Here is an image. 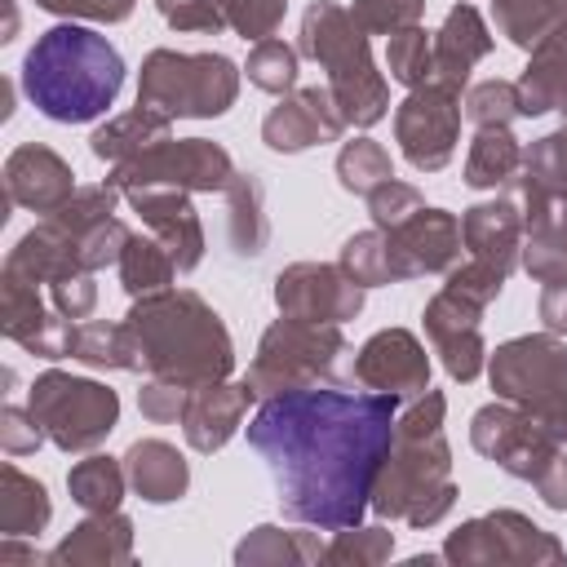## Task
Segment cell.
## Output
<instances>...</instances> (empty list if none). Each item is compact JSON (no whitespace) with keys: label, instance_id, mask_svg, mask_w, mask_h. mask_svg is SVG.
<instances>
[{"label":"cell","instance_id":"33","mask_svg":"<svg viewBox=\"0 0 567 567\" xmlns=\"http://www.w3.org/2000/svg\"><path fill=\"white\" fill-rule=\"evenodd\" d=\"M71 359H80L84 368H106V372H142V350H137L128 323H106V319L75 323Z\"/></svg>","mask_w":567,"mask_h":567},{"label":"cell","instance_id":"24","mask_svg":"<svg viewBox=\"0 0 567 567\" xmlns=\"http://www.w3.org/2000/svg\"><path fill=\"white\" fill-rule=\"evenodd\" d=\"M124 563H133V518L120 509L89 514L49 549V567H124Z\"/></svg>","mask_w":567,"mask_h":567},{"label":"cell","instance_id":"31","mask_svg":"<svg viewBox=\"0 0 567 567\" xmlns=\"http://www.w3.org/2000/svg\"><path fill=\"white\" fill-rule=\"evenodd\" d=\"M518 173H523V142L509 133V124L478 128L474 142H470V155H465V186L509 190Z\"/></svg>","mask_w":567,"mask_h":567},{"label":"cell","instance_id":"16","mask_svg":"<svg viewBox=\"0 0 567 567\" xmlns=\"http://www.w3.org/2000/svg\"><path fill=\"white\" fill-rule=\"evenodd\" d=\"M341 133H346V115L328 84H306V89L284 93L261 120V142L279 155H297V151L337 142Z\"/></svg>","mask_w":567,"mask_h":567},{"label":"cell","instance_id":"55","mask_svg":"<svg viewBox=\"0 0 567 567\" xmlns=\"http://www.w3.org/2000/svg\"><path fill=\"white\" fill-rule=\"evenodd\" d=\"M137 0H35V9L44 13H58V18H84V22H124L133 13Z\"/></svg>","mask_w":567,"mask_h":567},{"label":"cell","instance_id":"4","mask_svg":"<svg viewBox=\"0 0 567 567\" xmlns=\"http://www.w3.org/2000/svg\"><path fill=\"white\" fill-rule=\"evenodd\" d=\"M124 323L142 350V372L151 377L195 390L235 372V341L221 315L190 288H159L133 297Z\"/></svg>","mask_w":567,"mask_h":567},{"label":"cell","instance_id":"59","mask_svg":"<svg viewBox=\"0 0 567 567\" xmlns=\"http://www.w3.org/2000/svg\"><path fill=\"white\" fill-rule=\"evenodd\" d=\"M173 4H182V0H155V9L164 13V9H173Z\"/></svg>","mask_w":567,"mask_h":567},{"label":"cell","instance_id":"50","mask_svg":"<svg viewBox=\"0 0 567 567\" xmlns=\"http://www.w3.org/2000/svg\"><path fill=\"white\" fill-rule=\"evenodd\" d=\"M505 279H509L505 270H496V266H487V261H478V257L456 261V266L447 270V288H456L461 297H470V301H478V306H492V301L501 297Z\"/></svg>","mask_w":567,"mask_h":567},{"label":"cell","instance_id":"38","mask_svg":"<svg viewBox=\"0 0 567 567\" xmlns=\"http://www.w3.org/2000/svg\"><path fill=\"white\" fill-rule=\"evenodd\" d=\"M385 71L403 89H421L434 80V35L416 22L394 35H385Z\"/></svg>","mask_w":567,"mask_h":567},{"label":"cell","instance_id":"25","mask_svg":"<svg viewBox=\"0 0 567 567\" xmlns=\"http://www.w3.org/2000/svg\"><path fill=\"white\" fill-rule=\"evenodd\" d=\"M492 53V31L474 4H452L443 27L434 31V80L447 89H470L474 62Z\"/></svg>","mask_w":567,"mask_h":567},{"label":"cell","instance_id":"48","mask_svg":"<svg viewBox=\"0 0 567 567\" xmlns=\"http://www.w3.org/2000/svg\"><path fill=\"white\" fill-rule=\"evenodd\" d=\"M128 226L120 221V217H106V221H97L93 230H84L80 239H75V257H80V266L93 275V270H102V266H115L120 261V252H124V244H128Z\"/></svg>","mask_w":567,"mask_h":567},{"label":"cell","instance_id":"18","mask_svg":"<svg viewBox=\"0 0 567 567\" xmlns=\"http://www.w3.org/2000/svg\"><path fill=\"white\" fill-rule=\"evenodd\" d=\"M0 328L9 341H18L35 359H71V332L62 310H49L40 297V284L22 279L18 270L0 275Z\"/></svg>","mask_w":567,"mask_h":567},{"label":"cell","instance_id":"37","mask_svg":"<svg viewBox=\"0 0 567 567\" xmlns=\"http://www.w3.org/2000/svg\"><path fill=\"white\" fill-rule=\"evenodd\" d=\"M563 0H492V22L514 49H536L558 27Z\"/></svg>","mask_w":567,"mask_h":567},{"label":"cell","instance_id":"34","mask_svg":"<svg viewBox=\"0 0 567 567\" xmlns=\"http://www.w3.org/2000/svg\"><path fill=\"white\" fill-rule=\"evenodd\" d=\"M124 487H128L124 456L115 461V456L89 452V456L75 461L71 474H66V492H71V501H75L84 514H111V509H120Z\"/></svg>","mask_w":567,"mask_h":567},{"label":"cell","instance_id":"36","mask_svg":"<svg viewBox=\"0 0 567 567\" xmlns=\"http://www.w3.org/2000/svg\"><path fill=\"white\" fill-rule=\"evenodd\" d=\"M115 266H120V284H124L128 297H146V292L173 288V279L182 275L173 252L155 235H128V244H124Z\"/></svg>","mask_w":567,"mask_h":567},{"label":"cell","instance_id":"54","mask_svg":"<svg viewBox=\"0 0 567 567\" xmlns=\"http://www.w3.org/2000/svg\"><path fill=\"white\" fill-rule=\"evenodd\" d=\"M49 297H53V310H62L66 319H89L93 306H97V284L89 270L80 275H62L49 284Z\"/></svg>","mask_w":567,"mask_h":567},{"label":"cell","instance_id":"27","mask_svg":"<svg viewBox=\"0 0 567 567\" xmlns=\"http://www.w3.org/2000/svg\"><path fill=\"white\" fill-rule=\"evenodd\" d=\"M518 84V111L532 115H549L563 111L567 115V31H549L532 53Z\"/></svg>","mask_w":567,"mask_h":567},{"label":"cell","instance_id":"57","mask_svg":"<svg viewBox=\"0 0 567 567\" xmlns=\"http://www.w3.org/2000/svg\"><path fill=\"white\" fill-rule=\"evenodd\" d=\"M18 540H22V536H4V540H0V563H4V567H9V563H31V567H35V563H49V554L27 549V545H18Z\"/></svg>","mask_w":567,"mask_h":567},{"label":"cell","instance_id":"52","mask_svg":"<svg viewBox=\"0 0 567 567\" xmlns=\"http://www.w3.org/2000/svg\"><path fill=\"white\" fill-rule=\"evenodd\" d=\"M186 399H190V385H177V381H164V377H151V381L137 390V408H142V416L155 421V425L182 421Z\"/></svg>","mask_w":567,"mask_h":567},{"label":"cell","instance_id":"29","mask_svg":"<svg viewBox=\"0 0 567 567\" xmlns=\"http://www.w3.org/2000/svg\"><path fill=\"white\" fill-rule=\"evenodd\" d=\"M226 195V235H230V248L235 257H261L266 244H270V217H266V190L252 173H239L230 177V186L221 190Z\"/></svg>","mask_w":567,"mask_h":567},{"label":"cell","instance_id":"10","mask_svg":"<svg viewBox=\"0 0 567 567\" xmlns=\"http://www.w3.org/2000/svg\"><path fill=\"white\" fill-rule=\"evenodd\" d=\"M235 177V159L221 142H208V137H168L124 164H111V177L124 195L128 190H146V186H173V190H190V195H213V190H226Z\"/></svg>","mask_w":567,"mask_h":567},{"label":"cell","instance_id":"30","mask_svg":"<svg viewBox=\"0 0 567 567\" xmlns=\"http://www.w3.org/2000/svg\"><path fill=\"white\" fill-rule=\"evenodd\" d=\"M235 563L239 567H310V563H323V540L315 532L261 523L235 545Z\"/></svg>","mask_w":567,"mask_h":567},{"label":"cell","instance_id":"56","mask_svg":"<svg viewBox=\"0 0 567 567\" xmlns=\"http://www.w3.org/2000/svg\"><path fill=\"white\" fill-rule=\"evenodd\" d=\"M536 315H540L545 332L567 337V284H545L540 288V301H536Z\"/></svg>","mask_w":567,"mask_h":567},{"label":"cell","instance_id":"45","mask_svg":"<svg viewBox=\"0 0 567 567\" xmlns=\"http://www.w3.org/2000/svg\"><path fill=\"white\" fill-rule=\"evenodd\" d=\"M465 120L474 128H501V124H514L523 111H518V84L514 80H478L465 89Z\"/></svg>","mask_w":567,"mask_h":567},{"label":"cell","instance_id":"39","mask_svg":"<svg viewBox=\"0 0 567 567\" xmlns=\"http://www.w3.org/2000/svg\"><path fill=\"white\" fill-rule=\"evenodd\" d=\"M394 177V159H390V151L381 146V142H372V137H354V142H346L341 151H337V182H341V190H350V195H372L381 182H390Z\"/></svg>","mask_w":567,"mask_h":567},{"label":"cell","instance_id":"2","mask_svg":"<svg viewBox=\"0 0 567 567\" xmlns=\"http://www.w3.org/2000/svg\"><path fill=\"white\" fill-rule=\"evenodd\" d=\"M443 416H447V399L439 390L416 394L408 412L394 416V443L372 487V514L390 523H408L416 532L452 514L456 483H452V447L443 434Z\"/></svg>","mask_w":567,"mask_h":567},{"label":"cell","instance_id":"47","mask_svg":"<svg viewBox=\"0 0 567 567\" xmlns=\"http://www.w3.org/2000/svg\"><path fill=\"white\" fill-rule=\"evenodd\" d=\"M416 208H425L421 190H416L412 182H399V177L381 182V186L368 195V213H372V226H377V230H394V226L408 221Z\"/></svg>","mask_w":567,"mask_h":567},{"label":"cell","instance_id":"3","mask_svg":"<svg viewBox=\"0 0 567 567\" xmlns=\"http://www.w3.org/2000/svg\"><path fill=\"white\" fill-rule=\"evenodd\" d=\"M124 89L120 49L80 22H58L22 58V93L53 124H89Z\"/></svg>","mask_w":567,"mask_h":567},{"label":"cell","instance_id":"28","mask_svg":"<svg viewBox=\"0 0 567 567\" xmlns=\"http://www.w3.org/2000/svg\"><path fill=\"white\" fill-rule=\"evenodd\" d=\"M168 128H173L168 115H159V111H151V106H133V111L106 120L102 128H93L89 151H93L97 159H106V164H124V159H133V155H142V151L168 142V137H173Z\"/></svg>","mask_w":567,"mask_h":567},{"label":"cell","instance_id":"40","mask_svg":"<svg viewBox=\"0 0 567 567\" xmlns=\"http://www.w3.org/2000/svg\"><path fill=\"white\" fill-rule=\"evenodd\" d=\"M297 71H301V53L292 44L275 40V35L270 40H257L248 49V62H244L248 84H257L261 93H275V97H284V93L297 89Z\"/></svg>","mask_w":567,"mask_h":567},{"label":"cell","instance_id":"12","mask_svg":"<svg viewBox=\"0 0 567 567\" xmlns=\"http://www.w3.org/2000/svg\"><path fill=\"white\" fill-rule=\"evenodd\" d=\"M461 137V93L430 80L421 89H408V97L394 106V142L403 159L416 173H439L456 155Z\"/></svg>","mask_w":567,"mask_h":567},{"label":"cell","instance_id":"51","mask_svg":"<svg viewBox=\"0 0 567 567\" xmlns=\"http://www.w3.org/2000/svg\"><path fill=\"white\" fill-rule=\"evenodd\" d=\"M523 173L567 186V124L545 133V137H536L532 146H523Z\"/></svg>","mask_w":567,"mask_h":567},{"label":"cell","instance_id":"8","mask_svg":"<svg viewBox=\"0 0 567 567\" xmlns=\"http://www.w3.org/2000/svg\"><path fill=\"white\" fill-rule=\"evenodd\" d=\"M341 354H346L341 323H310V319L279 315L261 332L257 354H252L244 381L252 385L257 399L306 390V385H323L337 372V359Z\"/></svg>","mask_w":567,"mask_h":567},{"label":"cell","instance_id":"14","mask_svg":"<svg viewBox=\"0 0 567 567\" xmlns=\"http://www.w3.org/2000/svg\"><path fill=\"white\" fill-rule=\"evenodd\" d=\"M363 284H354L341 261H292L275 275L279 315L310 323H350L363 310Z\"/></svg>","mask_w":567,"mask_h":567},{"label":"cell","instance_id":"20","mask_svg":"<svg viewBox=\"0 0 567 567\" xmlns=\"http://www.w3.org/2000/svg\"><path fill=\"white\" fill-rule=\"evenodd\" d=\"M4 195H9V204L49 217V213H58L75 195V173H71V164L53 146L22 142L4 159Z\"/></svg>","mask_w":567,"mask_h":567},{"label":"cell","instance_id":"11","mask_svg":"<svg viewBox=\"0 0 567 567\" xmlns=\"http://www.w3.org/2000/svg\"><path fill=\"white\" fill-rule=\"evenodd\" d=\"M470 443L478 456L496 461L509 478L523 483H536L563 452V443L509 399H492L470 416Z\"/></svg>","mask_w":567,"mask_h":567},{"label":"cell","instance_id":"21","mask_svg":"<svg viewBox=\"0 0 567 567\" xmlns=\"http://www.w3.org/2000/svg\"><path fill=\"white\" fill-rule=\"evenodd\" d=\"M128 204L142 217V226L173 252L182 275H190L204 261V221L190 204V190L146 186V190H128Z\"/></svg>","mask_w":567,"mask_h":567},{"label":"cell","instance_id":"15","mask_svg":"<svg viewBox=\"0 0 567 567\" xmlns=\"http://www.w3.org/2000/svg\"><path fill=\"white\" fill-rule=\"evenodd\" d=\"M483 310L478 301L461 297L456 288H439L425 310H421V323H425V337L434 346V354L443 359L447 377L470 385L483 368H487V346H483Z\"/></svg>","mask_w":567,"mask_h":567},{"label":"cell","instance_id":"44","mask_svg":"<svg viewBox=\"0 0 567 567\" xmlns=\"http://www.w3.org/2000/svg\"><path fill=\"white\" fill-rule=\"evenodd\" d=\"M443 563L452 567H496L505 563L501 558V536H496V523L483 514V518H465L456 532H447L443 540Z\"/></svg>","mask_w":567,"mask_h":567},{"label":"cell","instance_id":"41","mask_svg":"<svg viewBox=\"0 0 567 567\" xmlns=\"http://www.w3.org/2000/svg\"><path fill=\"white\" fill-rule=\"evenodd\" d=\"M341 270L363 284V288H381V284H399L394 279V261H390V244H385V230H354L346 244H341Z\"/></svg>","mask_w":567,"mask_h":567},{"label":"cell","instance_id":"46","mask_svg":"<svg viewBox=\"0 0 567 567\" xmlns=\"http://www.w3.org/2000/svg\"><path fill=\"white\" fill-rule=\"evenodd\" d=\"M350 13H354V22H359L368 35H394V31L421 22L425 0H354Z\"/></svg>","mask_w":567,"mask_h":567},{"label":"cell","instance_id":"23","mask_svg":"<svg viewBox=\"0 0 567 567\" xmlns=\"http://www.w3.org/2000/svg\"><path fill=\"white\" fill-rule=\"evenodd\" d=\"M461 244L470 257L496 266V270H514L518 266V248H523V213H518V199L505 190V195H492L474 208H465L461 217Z\"/></svg>","mask_w":567,"mask_h":567},{"label":"cell","instance_id":"5","mask_svg":"<svg viewBox=\"0 0 567 567\" xmlns=\"http://www.w3.org/2000/svg\"><path fill=\"white\" fill-rule=\"evenodd\" d=\"M297 53L319 62L328 71V89L346 115V124L354 128H372L377 120H385L390 111V84L372 62L368 49V31L354 22L350 9L332 4V0H315L301 13V40Z\"/></svg>","mask_w":567,"mask_h":567},{"label":"cell","instance_id":"35","mask_svg":"<svg viewBox=\"0 0 567 567\" xmlns=\"http://www.w3.org/2000/svg\"><path fill=\"white\" fill-rule=\"evenodd\" d=\"M496 523V536H501V558L514 563V567H545V563H563L567 549L554 532L536 527L527 514L518 509H492L487 514Z\"/></svg>","mask_w":567,"mask_h":567},{"label":"cell","instance_id":"9","mask_svg":"<svg viewBox=\"0 0 567 567\" xmlns=\"http://www.w3.org/2000/svg\"><path fill=\"white\" fill-rule=\"evenodd\" d=\"M27 408L44 425L49 443L62 452H93L106 443V434L120 421V394L93 377H71L62 368H49L31 381Z\"/></svg>","mask_w":567,"mask_h":567},{"label":"cell","instance_id":"13","mask_svg":"<svg viewBox=\"0 0 567 567\" xmlns=\"http://www.w3.org/2000/svg\"><path fill=\"white\" fill-rule=\"evenodd\" d=\"M509 195L523 213L518 266L536 284H567V186L518 173Z\"/></svg>","mask_w":567,"mask_h":567},{"label":"cell","instance_id":"22","mask_svg":"<svg viewBox=\"0 0 567 567\" xmlns=\"http://www.w3.org/2000/svg\"><path fill=\"white\" fill-rule=\"evenodd\" d=\"M252 385L248 381H208V385H195L190 399H186V412H182V434L195 452L213 456L221 452L235 430L244 425L248 416V403H252Z\"/></svg>","mask_w":567,"mask_h":567},{"label":"cell","instance_id":"19","mask_svg":"<svg viewBox=\"0 0 567 567\" xmlns=\"http://www.w3.org/2000/svg\"><path fill=\"white\" fill-rule=\"evenodd\" d=\"M394 279H416V275H447L461 261V221L447 208H416L408 221L385 230Z\"/></svg>","mask_w":567,"mask_h":567},{"label":"cell","instance_id":"53","mask_svg":"<svg viewBox=\"0 0 567 567\" xmlns=\"http://www.w3.org/2000/svg\"><path fill=\"white\" fill-rule=\"evenodd\" d=\"M44 439H49V434H44V425L35 421L31 408H18V403H4V408H0V447H4L9 456H27V452H35Z\"/></svg>","mask_w":567,"mask_h":567},{"label":"cell","instance_id":"49","mask_svg":"<svg viewBox=\"0 0 567 567\" xmlns=\"http://www.w3.org/2000/svg\"><path fill=\"white\" fill-rule=\"evenodd\" d=\"M284 9H288V0H226V22L235 35L257 44V40H270L279 31Z\"/></svg>","mask_w":567,"mask_h":567},{"label":"cell","instance_id":"42","mask_svg":"<svg viewBox=\"0 0 567 567\" xmlns=\"http://www.w3.org/2000/svg\"><path fill=\"white\" fill-rule=\"evenodd\" d=\"M394 554V532L372 523H354V527H341L332 532V540L323 545V563H337V567H377Z\"/></svg>","mask_w":567,"mask_h":567},{"label":"cell","instance_id":"58","mask_svg":"<svg viewBox=\"0 0 567 567\" xmlns=\"http://www.w3.org/2000/svg\"><path fill=\"white\" fill-rule=\"evenodd\" d=\"M554 31H567V0H563V9H558V27Z\"/></svg>","mask_w":567,"mask_h":567},{"label":"cell","instance_id":"17","mask_svg":"<svg viewBox=\"0 0 567 567\" xmlns=\"http://www.w3.org/2000/svg\"><path fill=\"white\" fill-rule=\"evenodd\" d=\"M354 381L363 390L377 394H394V399H416L430 390V354L421 346L416 332L408 328H381L372 332L359 354H354Z\"/></svg>","mask_w":567,"mask_h":567},{"label":"cell","instance_id":"32","mask_svg":"<svg viewBox=\"0 0 567 567\" xmlns=\"http://www.w3.org/2000/svg\"><path fill=\"white\" fill-rule=\"evenodd\" d=\"M53 518V501L40 478L18 465H0V536H40Z\"/></svg>","mask_w":567,"mask_h":567},{"label":"cell","instance_id":"6","mask_svg":"<svg viewBox=\"0 0 567 567\" xmlns=\"http://www.w3.org/2000/svg\"><path fill=\"white\" fill-rule=\"evenodd\" d=\"M239 97V66L226 53L151 49L137 75V106L168 120H217Z\"/></svg>","mask_w":567,"mask_h":567},{"label":"cell","instance_id":"7","mask_svg":"<svg viewBox=\"0 0 567 567\" xmlns=\"http://www.w3.org/2000/svg\"><path fill=\"white\" fill-rule=\"evenodd\" d=\"M496 399L532 412L567 447V341L558 332H523L487 354Z\"/></svg>","mask_w":567,"mask_h":567},{"label":"cell","instance_id":"1","mask_svg":"<svg viewBox=\"0 0 567 567\" xmlns=\"http://www.w3.org/2000/svg\"><path fill=\"white\" fill-rule=\"evenodd\" d=\"M394 394L323 385L261 399L248 421V447L266 461L292 523L341 532L372 509V487L394 443Z\"/></svg>","mask_w":567,"mask_h":567},{"label":"cell","instance_id":"43","mask_svg":"<svg viewBox=\"0 0 567 567\" xmlns=\"http://www.w3.org/2000/svg\"><path fill=\"white\" fill-rule=\"evenodd\" d=\"M120 186L115 182H97V186H75V195L58 208V213H49L44 221L49 226H58V230H66V235H84V230H93L97 221H106V217H115V204H120Z\"/></svg>","mask_w":567,"mask_h":567},{"label":"cell","instance_id":"26","mask_svg":"<svg viewBox=\"0 0 567 567\" xmlns=\"http://www.w3.org/2000/svg\"><path fill=\"white\" fill-rule=\"evenodd\" d=\"M124 474H128V487L146 501V505H173L186 496L190 487V465L186 456L164 443V439H137L128 452H124Z\"/></svg>","mask_w":567,"mask_h":567}]
</instances>
